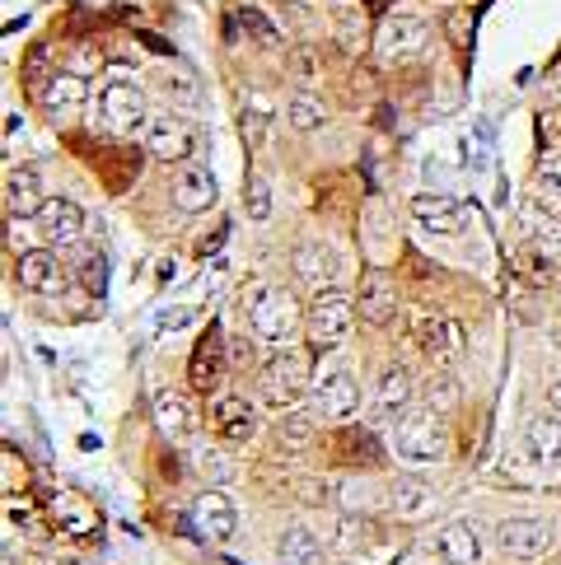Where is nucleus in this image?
<instances>
[{
    "label": "nucleus",
    "instance_id": "412c9836",
    "mask_svg": "<svg viewBox=\"0 0 561 565\" xmlns=\"http://www.w3.org/2000/svg\"><path fill=\"white\" fill-rule=\"evenodd\" d=\"M47 201H43V178H38V169H10L6 173V211L14 220L24 215H38Z\"/></svg>",
    "mask_w": 561,
    "mask_h": 565
},
{
    "label": "nucleus",
    "instance_id": "473e14b6",
    "mask_svg": "<svg viewBox=\"0 0 561 565\" xmlns=\"http://www.w3.org/2000/svg\"><path fill=\"white\" fill-rule=\"evenodd\" d=\"M533 178H538V188H543L548 196H557V201H561V154H557V150H552V154H543V159H538Z\"/></svg>",
    "mask_w": 561,
    "mask_h": 565
},
{
    "label": "nucleus",
    "instance_id": "58836bf2",
    "mask_svg": "<svg viewBox=\"0 0 561 565\" xmlns=\"http://www.w3.org/2000/svg\"><path fill=\"white\" fill-rule=\"evenodd\" d=\"M454 402V383H449V374H440V379H431L426 383V407H435V412H445Z\"/></svg>",
    "mask_w": 561,
    "mask_h": 565
},
{
    "label": "nucleus",
    "instance_id": "bb28decb",
    "mask_svg": "<svg viewBox=\"0 0 561 565\" xmlns=\"http://www.w3.org/2000/svg\"><path fill=\"white\" fill-rule=\"evenodd\" d=\"M314 439H318L314 412H286V416L276 420V449L280 454H305Z\"/></svg>",
    "mask_w": 561,
    "mask_h": 565
},
{
    "label": "nucleus",
    "instance_id": "f257e3e1",
    "mask_svg": "<svg viewBox=\"0 0 561 565\" xmlns=\"http://www.w3.org/2000/svg\"><path fill=\"white\" fill-rule=\"evenodd\" d=\"M393 449L412 468H426V462H445L449 458V435L445 420H440L435 407H407L393 426Z\"/></svg>",
    "mask_w": 561,
    "mask_h": 565
},
{
    "label": "nucleus",
    "instance_id": "ea45409f",
    "mask_svg": "<svg viewBox=\"0 0 561 565\" xmlns=\"http://www.w3.org/2000/svg\"><path fill=\"white\" fill-rule=\"evenodd\" d=\"M337 529H342V533H337V542H342V547H351V542H366V529H370V523L366 519H342V523H337Z\"/></svg>",
    "mask_w": 561,
    "mask_h": 565
},
{
    "label": "nucleus",
    "instance_id": "c756f323",
    "mask_svg": "<svg viewBox=\"0 0 561 565\" xmlns=\"http://www.w3.org/2000/svg\"><path fill=\"white\" fill-rule=\"evenodd\" d=\"M286 117H290V127H295V131H318V127L328 122V108L318 104L314 94H305V89H299V94H290Z\"/></svg>",
    "mask_w": 561,
    "mask_h": 565
},
{
    "label": "nucleus",
    "instance_id": "a211bd4d",
    "mask_svg": "<svg viewBox=\"0 0 561 565\" xmlns=\"http://www.w3.org/2000/svg\"><path fill=\"white\" fill-rule=\"evenodd\" d=\"M412 215H416V225L431 234H458V225H464V206L445 192H416Z\"/></svg>",
    "mask_w": 561,
    "mask_h": 565
},
{
    "label": "nucleus",
    "instance_id": "79ce46f5",
    "mask_svg": "<svg viewBox=\"0 0 561 565\" xmlns=\"http://www.w3.org/2000/svg\"><path fill=\"white\" fill-rule=\"evenodd\" d=\"M98 66H104L98 47H80V52H75V75H80V71H98Z\"/></svg>",
    "mask_w": 561,
    "mask_h": 565
},
{
    "label": "nucleus",
    "instance_id": "f8f14e48",
    "mask_svg": "<svg viewBox=\"0 0 561 565\" xmlns=\"http://www.w3.org/2000/svg\"><path fill=\"white\" fill-rule=\"evenodd\" d=\"M188 379H192V388H197V393H207V397H215V393H220V383H225V332H220L215 322L207 328V337L192 347Z\"/></svg>",
    "mask_w": 561,
    "mask_h": 565
},
{
    "label": "nucleus",
    "instance_id": "dca6fc26",
    "mask_svg": "<svg viewBox=\"0 0 561 565\" xmlns=\"http://www.w3.org/2000/svg\"><path fill=\"white\" fill-rule=\"evenodd\" d=\"M192 529L202 533L207 542H230L239 529V514H234V500L220 495V491H202L192 504Z\"/></svg>",
    "mask_w": 561,
    "mask_h": 565
},
{
    "label": "nucleus",
    "instance_id": "39448f33",
    "mask_svg": "<svg viewBox=\"0 0 561 565\" xmlns=\"http://www.w3.org/2000/svg\"><path fill=\"white\" fill-rule=\"evenodd\" d=\"M426 43H431V33H426V24H421L416 14H389L384 24H379V33H374V52H379V62L384 66L416 62V56L426 52Z\"/></svg>",
    "mask_w": 561,
    "mask_h": 565
},
{
    "label": "nucleus",
    "instance_id": "7ed1b4c3",
    "mask_svg": "<svg viewBox=\"0 0 561 565\" xmlns=\"http://www.w3.org/2000/svg\"><path fill=\"white\" fill-rule=\"evenodd\" d=\"M248 328L272 341V347H280V341H290L295 328H299V305L290 290L280 286H257L253 299H248Z\"/></svg>",
    "mask_w": 561,
    "mask_h": 565
},
{
    "label": "nucleus",
    "instance_id": "4c0bfd02",
    "mask_svg": "<svg viewBox=\"0 0 561 565\" xmlns=\"http://www.w3.org/2000/svg\"><path fill=\"white\" fill-rule=\"evenodd\" d=\"M80 280H85L94 295H104V257H98V253H85V257H80Z\"/></svg>",
    "mask_w": 561,
    "mask_h": 565
},
{
    "label": "nucleus",
    "instance_id": "c9c22d12",
    "mask_svg": "<svg viewBox=\"0 0 561 565\" xmlns=\"http://www.w3.org/2000/svg\"><path fill=\"white\" fill-rule=\"evenodd\" d=\"M248 215L253 220H267L272 215V188H267V178H257V173H253V183H248Z\"/></svg>",
    "mask_w": 561,
    "mask_h": 565
},
{
    "label": "nucleus",
    "instance_id": "c03bdc74",
    "mask_svg": "<svg viewBox=\"0 0 561 565\" xmlns=\"http://www.w3.org/2000/svg\"><path fill=\"white\" fill-rule=\"evenodd\" d=\"M552 79H557V85H552V94H548V98H561V75H552Z\"/></svg>",
    "mask_w": 561,
    "mask_h": 565
},
{
    "label": "nucleus",
    "instance_id": "c85d7f7f",
    "mask_svg": "<svg viewBox=\"0 0 561 565\" xmlns=\"http://www.w3.org/2000/svg\"><path fill=\"white\" fill-rule=\"evenodd\" d=\"M276 561L280 565H318V537L305 529V523H290L276 542Z\"/></svg>",
    "mask_w": 561,
    "mask_h": 565
},
{
    "label": "nucleus",
    "instance_id": "a19ab883",
    "mask_svg": "<svg viewBox=\"0 0 561 565\" xmlns=\"http://www.w3.org/2000/svg\"><path fill=\"white\" fill-rule=\"evenodd\" d=\"M290 71H295V79H299V85H309V79H314V56H309L305 47H299V52L290 56Z\"/></svg>",
    "mask_w": 561,
    "mask_h": 565
},
{
    "label": "nucleus",
    "instance_id": "ddd939ff",
    "mask_svg": "<svg viewBox=\"0 0 561 565\" xmlns=\"http://www.w3.org/2000/svg\"><path fill=\"white\" fill-rule=\"evenodd\" d=\"M496 542L510 561H538L552 552V529L543 519H506L496 529Z\"/></svg>",
    "mask_w": 561,
    "mask_h": 565
},
{
    "label": "nucleus",
    "instance_id": "a878e982",
    "mask_svg": "<svg viewBox=\"0 0 561 565\" xmlns=\"http://www.w3.org/2000/svg\"><path fill=\"white\" fill-rule=\"evenodd\" d=\"M440 552H445L449 565H477L483 561V542H477V529L468 519H458V523H449V529L440 533Z\"/></svg>",
    "mask_w": 561,
    "mask_h": 565
},
{
    "label": "nucleus",
    "instance_id": "2eb2a0df",
    "mask_svg": "<svg viewBox=\"0 0 561 565\" xmlns=\"http://www.w3.org/2000/svg\"><path fill=\"white\" fill-rule=\"evenodd\" d=\"M356 407H360V388H356V379L347 370H332L328 379L314 383V407L309 412L318 420H347V416H356Z\"/></svg>",
    "mask_w": 561,
    "mask_h": 565
},
{
    "label": "nucleus",
    "instance_id": "4be33fe9",
    "mask_svg": "<svg viewBox=\"0 0 561 565\" xmlns=\"http://www.w3.org/2000/svg\"><path fill=\"white\" fill-rule=\"evenodd\" d=\"M215 430L225 435L230 444H248L257 435V412H253V402L244 397H215Z\"/></svg>",
    "mask_w": 561,
    "mask_h": 565
},
{
    "label": "nucleus",
    "instance_id": "f3484780",
    "mask_svg": "<svg viewBox=\"0 0 561 565\" xmlns=\"http://www.w3.org/2000/svg\"><path fill=\"white\" fill-rule=\"evenodd\" d=\"M290 267H295V280L299 286H309L314 295H324V290H332V280H337V253L328 248V244H299L295 253H290Z\"/></svg>",
    "mask_w": 561,
    "mask_h": 565
},
{
    "label": "nucleus",
    "instance_id": "1a4fd4ad",
    "mask_svg": "<svg viewBox=\"0 0 561 565\" xmlns=\"http://www.w3.org/2000/svg\"><path fill=\"white\" fill-rule=\"evenodd\" d=\"M356 313L370 322V328H389L398 318V286L384 267H366L356 286Z\"/></svg>",
    "mask_w": 561,
    "mask_h": 565
},
{
    "label": "nucleus",
    "instance_id": "9b49d317",
    "mask_svg": "<svg viewBox=\"0 0 561 565\" xmlns=\"http://www.w3.org/2000/svg\"><path fill=\"white\" fill-rule=\"evenodd\" d=\"M14 276H19V286L33 290V295H62V290L71 286V271H66V262L56 257V248L19 253Z\"/></svg>",
    "mask_w": 561,
    "mask_h": 565
},
{
    "label": "nucleus",
    "instance_id": "72a5a7b5",
    "mask_svg": "<svg viewBox=\"0 0 561 565\" xmlns=\"http://www.w3.org/2000/svg\"><path fill=\"white\" fill-rule=\"evenodd\" d=\"M197 468H202L211 481H230L234 477L230 454H220V449H202V454H197Z\"/></svg>",
    "mask_w": 561,
    "mask_h": 565
},
{
    "label": "nucleus",
    "instance_id": "cd10ccee",
    "mask_svg": "<svg viewBox=\"0 0 561 565\" xmlns=\"http://www.w3.org/2000/svg\"><path fill=\"white\" fill-rule=\"evenodd\" d=\"M525 444H529L533 462H557L561 458V420L557 416H533L529 430H525Z\"/></svg>",
    "mask_w": 561,
    "mask_h": 565
},
{
    "label": "nucleus",
    "instance_id": "f704fd0d",
    "mask_svg": "<svg viewBox=\"0 0 561 565\" xmlns=\"http://www.w3.org/2000/svg\"><path fill=\"white\" fill-rule=\"evenodd\" d=\"M239 24H244L253 38H257V43H263V47H280V38H276V29L267 24V19L263 14H257V10H239Z\"/></svg>",
    "mask_w": 561,
    "mask_h": 565
},
{
    "label": "nucleus",
    "instance_id": "37998d69",
    "mask_svg": "<svg viewBox=\"0 0 561 565\" xmlns=\"http://www.w3.org/2000/svg\"><path fill=\"white\" fill-rule=\"evenodd\" d=\"M548 402H552V412H561V379H557L552 388H548Z\"/></svg>",
    "mask_w": 561,
    "mask_h": 565
},
{
    "label": "nucleus",
    "instance_id": "9d476101",
    "mask_svg": "<svg viewBox=\"0 0 561 565\" xmlns=\"http://www.w3.org/2000/svg\"><path fill=\"white\" fill-rule=\"evenodd\" d=\"M38 104H43V113H47V122H52V127L75 122L80 108L89 104L85 75H75V71H52V75H47V85H43V94H38Z\"/></svg>",
    "mask_w": 561,
    "mask_h": 565
},
{
    "label": "nucleus",
    "instance_id": "5701e85b",
    "mask_svg": "<svg viewBox=\"0 0 561 565\" xmlns=\"http://www.w3.org/2000/svg\"><path fill=\"white\" fill-rule=\"evenodd\" d=\"M155 426H159V435H165L169 444H183V439H192L197 420H192V412H188L183 397L169 393V388H159V393H155Z\"/></svg>",
    "mask_w": 561,
    "mask_h": 565
},
{
    "label": "nucleus",
    "instance_id": "4468645a",
    "mask_svg": "<svg viewBox=\"0 0 561 565\" xmlns=\"http://www.w3.org/2000/svg\"><path fill=\"white\" fill-rule=\"evenodd\" d=\"M33 220H38V234H43V244L56 248V253L80 244V234H85V211H80L75 201H66V196H52Z\"/></svg>",
    "mask_w": 561,
    "mask_h": 565
},
{
    "label": "nucleus",
    "instance_id": "7c9ffc66",
    "mask_svg": "<svg viewBox=\"0 0 561 565\" xmlns=\"http://www.w3.org/2000/svg\"><path fill=\"white\" fill-rule=\"evenodd\" d=\"M519 271H525V276L533 280V286H552V280H557L552 257H543L538 248H525V253H519Z\"/></svg>",
    "mask_w": 561,
    "mask_h": 565
},
{
    "label": "nucleus",
    "instance_id": "393cba45",
    "mask_svg": "<svg viewBox=\"0 0 561 565\" xmlns=\"http://www.w3.org/2000/svg\"><path fill=\"white\" fill-rule=\"evenodd\" d=\"M332 449L342 462H351V468H379L384 462V454H379V439L366 430V426H342L332 435Z\"/></svg>",
    "mask_w": 561,
    "mask_h": 565
},
{
    "label": "nucleus",
    "instance_id": "e433bc0d",
    "mask_svg": "<svg viewBox=\"0 0 561 565\" xmlns=\"http://www.w3.org/2000/svg\"><path fill=\"white\" fill-rule=\"evenodd\" d=\"M159 85H165V98H173V104H197V85L188 75H165Z\"/></svg>",
    "mask_w": 561,
    "mask_h": 565
},
{
    "label": "nucleus",
    "instance_id": "b1692460",
    "mask_svg": "<svg viewBox=\"0 0 561 565\" xmlns=\"http://www.w3.org/2000/svg\"><path fill=\"white\" fill-rule=\"evenodd\" d=\"M431 504H435V495H431V481L426 477H416V472L393 477V487H389V510L393 514L416 519V514H426Z\"/></svg>",
    "mask_w": 561,
    "mask_h": 565
},
{
    "label": "nucleus",
    "instance_id": "2f4dec72",
    "mask_svg": "<svg viewBox=\"0 0 561 565\" xmlns=\"http://www.w3.org/2000/svg\"><path fill=\"white\" fill-rule=\"evenodd\" d=\"M267 117H272V104H267V98H263V94H248V113H244V127H248V146H263Z\"/></svg>",
    "mask_w": 561,
    "mask_h": 565
},
{
    "label": "nucleus",
    "instance_id": "20e7f679",
    "mask_svg": "<svg viewBox=\"0 0 561 565\" xmlns=\"http://www.w3.org/2000/svg\"><path fill=\"white\" fill-rule=\"evenodd\" d=\"M98 117L104 127L117 136H136L150 127V108H146V89L131 85V79H108L104 94H98Z\"/></svg>",
    "mask_w": 561,
    "mask_h": 565
},
{
    "label": "nucleus",
    "instance_id": "6e6552de",
    "mask_svg": "<svg viewBox=\"0 0 561 565\" xmlns=\"http://www.w3.org/2000/svg\"><path fill=\"white\" fill-rule=\"evenodd\" d=\"M192 150H197V131H192L188 117H178V113L150 117V127H146V154H155L159 164H183Z\"/></svg>",
    "mask_w": 561,
    "mask_h": 565
},
{
    "label": "nucleus",
    "instance_id": "0eeeda50",
    "mask_svg": "<svg viewBox=\"0 0 561 565\" xmlns=\"http://www.w3.org/2000/svg\"><path fill=\"white\" fill-rule=\"evenodd\" d=\"M416 347L431 365H449V360L464 355L468 347V332L458 318H445V313H421L416 318Z\"/></svg>",
    "mask_w": 561,
    "mask_h": 565
},
{
    "label": "nucleus",
    "instance_id": "aec40b11",
    "mask_svg": "<svg viewBox=\"0 0 561 565\" xmlns=\"http://www.w3.org/2000/svg\"><path fill=\"white\" fill-rule=\"evenodd\" d=\"M173 206L188 211V215L215 206V178L202 164H183L173 173Z\"/></svg>",
    "mask_w": 561,
    "mask_h": 565
},
{
    "label": "nucleus",
    "instance_id": "423d86ee",
    "mask_svg": "<svg viewBox=\"0 0 561 565\" xmlns=\"http://www.w3.org/2000/svg\"><path fill=\"white\" fill-rule=\"evenodd\" d=\"M351 318H356V305H351L342 290L314 295V305H309V337H314V351L337 347V341L351 332Z\"/></svg>",
    "mask_w": 561,
    "mask_h": 565
},
{
    "label": "nucleus",
    "instance_id": "f03ea898",
    "mask_svg": "<svg viewBox=\"0 0 561 565\" xmlns=\"http://www.w3.org/2000/svg\"><path fill=\"white\" fill-rule=\"evenodd\" d=\"M309 383H314V347H286L280 355L267 360L257 388H263L267 407H290V402L305 393Z\"/></svg>",
    "mask_w": 561,
    "mask_h": 565
},
{
    "label": "nucleus",
    "instance_id": "6ab92c4d",
    "mask_svg": "<svg viewBox=\"0 0 561 565\" xmlns=\"http://www.w3.org/2000/svg\"><path fill=\"white\" fill-rule=\"evenodd\" d=\"M407 402H412V374L403 365H389L384 374L374 379V412H379V420L398 426V416L407 412Z\"/></svg>",
    "mask_w": 561,
    "mask_h": 565
}]
</instances>
